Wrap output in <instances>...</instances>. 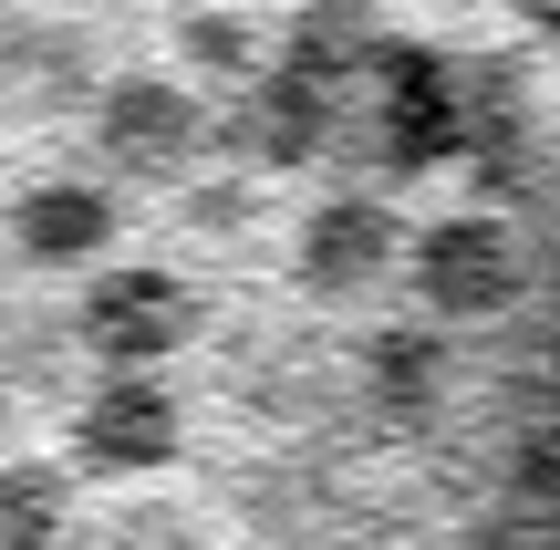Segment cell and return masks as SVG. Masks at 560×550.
<instances>
[{"label":"cell","mask_w":560,"mask_h":550,"mask_svg":"<svg viewBox=\"0 0 560 550\" xmlns=\"http://www.w3.org/2000/svg\"><path fill=\"white\" fill-rule=\"evenodd\" d=\"M0 550H560V0H0Z\"/></svg>","instance_id":"cell-1"}]
</instances>
